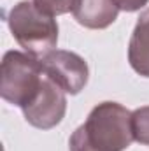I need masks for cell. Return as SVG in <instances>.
<instances>
[{"mask_svg":"<svg viewBox=\"0 0 149 151\" xmlns=\"http://www.w3.org/2000/svg\"><path fill=\"white\" fill-rule=\"evenodd\" d=\"M133 141L132 113L117 102H102L69 139L70 151H125Z\"/></svg>","mask_w":149,"mask_h":151,"instance_id":"obj_1","label":"cell"},{"mask_svg":"<svg viewBox=\"0 0 149 151\" xmlns=\"http://www.w3.org/2000/svg\"><path fill=\"white\" fill-rule=\"evenodd\" d=\"M14 40L32 56L44 58L58 44V23L30 0L18 2L7 16Z\"/></svg>","mask_w":149,"mask_h":151,"instance_id":"obj_2","label":"cell"},{"mask_svg":"<svg viewBox=\"0 0 149 151\" xmlns=\"http://www.w3.org/2000/svg\"><path fill=\"white\" fill-rule=\"evenodd\" d=\"M44 83L40 60L21 51H7L2 58L0 95L5 102L25 109L39 95Z\"/></svg>","mask_w":149,"mask_h":151,"instance_id":"obj_3","label":"cell"},{"mask_svg":"<svg viewBox=\"0 0 149 151\" xmlns=\"http://www.w3.org/2000/svg\"><path fill=\"white\" fill-rule=\"evenodd\" d=\"M40 63L44 74L69 95H77L88 84L90 79L88 63L77 53L54 49L44 58H40Z\"/></svg>","mask_w":149,"mask_h":151,"instance_id":"obj_4","label":"cell"},{"mask_svg":"<svg viewBox=\"0 0 149 151\" xmlns=\"http://www.w3.org/2000/svg\"><path fill=\"white\" fill-rule=\"evenodd\" d=\"M21 111L25 119L32 127L40 130H51L56 125H60L62 119L65 118L67 113L65 91L44 74V83L35 100Z\"/></svg>","mask_w":149,"mask_h":151,"instance_id":"obj_5","label":"cell"},{"mask_svg":"<svg viewBox=\"0 0 149 151\" xmlns=\"http://www.w3.org/2000/svg\"><path fill=\"white\" fill-rule=\"evenodd\" d=\"M75 21L90 30H104L117 19L119 9L114 0H75Z\"/></svg>","mask_w":149,"mask_h":151,"instance_id":"obj_6","label":"cell"},{"mask_svg":"<svg viewBox=\"0 0 149 151\" xmlns=\"http://www.w3.org/2000/svg\"><path fill=\"white\" fill-rule=\"evenodd\" d=\"M130 67L142 77H149V9L140 12L128 44Z\"/></svg>","mask_w":149,"mask_h":151,"instance_id":"obj_7","label":"cell"},{"mask_svg":"<svg viewBox=\"0 0 149 151\" xmlns=\"http://www.w3.org/2000/svg\"><path fill=\"white\" fill-rule=\"evenodd\" d=\"M132 130L133 141L149 146V106L139 107L132 113Z\"/></svg>","mask_w":149,"mask_h":151,"instance_id":"obj_8","label":"cell"},{"mask_svg":"<svg viewBox=\"0 0 149 151\" xmlns=\"http://www.w3.org/2000/svg\"><path fill=\"white\" fill-rule=\"evenodd\" d=\"M40 11L49 16H62L74 11L75 0H32Z\"/></svg>","mask_w":149,"mask_h":151,"instance_id":"obj_9","label":"cell"},{"mask_svg":"<svg viewBox=\"0 0 149 151\" xmlns=\"http://www.w3.org/2000/svg\"><path fill=\"white\" fill-rule=\"evenodd\" d=\"M119 11H126V12H135L139 9H142L144 5H148L149 0H114Z\"/></svg>","mask_w":149,"mask_h":151,"instance_id":"obj_10","label":"cell"}]
</instances>
